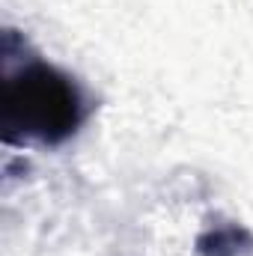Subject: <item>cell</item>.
Here are the masks:
<instances>
[{"instance_id": "6da1fadb", "label": "cell", "mask_w": 253, "mask_h": 256, "mask_svg": "<svg viewBox=\"0 0 253 256\" xmlns=\"http://www.w3.org/2000/svg\"><path fill=\"white\" fill-rule=\"evenodd\" d=\"M74 90L63 78H54L51 68L36 66L27 68L21 84L9 80L6 96V126H21L30 134L51 137L54 131H66L74 122Z\"/></svg>"}]
</instances>
